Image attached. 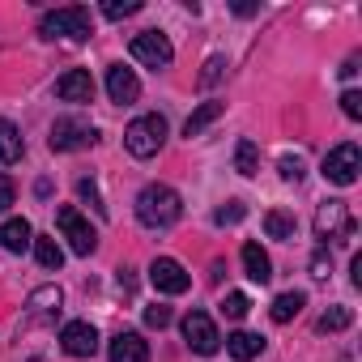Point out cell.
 <instances>
[{"mask_svg": "<svg viewBox=\"0 0 362 362\" xmlns=\"http://www.w3.org/2000/svg\"><path fill=\"white\" fill-rule=\"evenodd\" d=\"M162 141H166V119L162 115H136L124 132V145H128L132 158H153L162 149Z\"/></svg>", "mask_w": 362, "mask_h": 362, "instance_id": "3957f363", "label": "cell"}, {"mask_svg": "<svg viewBox=\"0 0 362 362\" xmlns=\"http://www.w3.org/2000/svg\"><path fill=\"white\" fill-rule=\"evenodd\" d=\"M184 341L197 349V354H218L222 349V337H218V328H214V320L205 315V311H188L184 315Z\"/></svg>", "mask_w": 362, "mask_h": 362, "instance_id": "9c48e42d", "label": "cell"}, {"mask_svg": "<svg viewBox=\"0 0 362 362\" xmlns=\"http://www.w3.org/2000/svg\"><path fill=\"white\" fill-rule=\"evenodd\" d=\"M107 94H111V103H136L141 98V81H136V73L132 69H124V64H111L107 69Z\"/></svg>", "mask_w": 362, "mask_h": 362, "instance_id": "4fadbf2b", "label": "cell"}, {"mask_svg": "<svg viewBox=\"0 0 362 362\" xmlns=\"http://www.w3.org/2000/svg\"><path fill=\"white\" fill-rule=\"evenodd\" d=\"M222 111H226V103H218V98H209V103H201L192 115H188V124H184V136L192 141V136H201L214 119H222Z\"/></svg>", "mask_w": 362, "mask_h": 362, "instance_id": "ac0fdd59", "label": "cell"}, {"mask_svg": "<svg viewBox=\"0 0 362 362\" xmlns=\"http://www.w3.org/2000/svg\"><path fill=\"white\" fill-rule=\"evenodd\" d=\"M132 13H141V0H111V5H103L107 22H119V18H132Z\"/></svg>", "mask_w": 362, "mask_h": 362, "instance_id": "484cf974", "label": "cell"}, {"mask_svg": "<svg viewBox=\"0 0 362 362\" xmlns=\"http://www.w3.org/2000/svg\"><path fill=\"white\" fill-rule=\"evenodd\" d=\"M39 35H43V39H90V35H94L90 9H86V5L52 9V13L39 18Z\"/></svg>", "mask_w": 362, "mask_h": 362, "instance_id": "7a4b0ae2", "label": "cell"}, {"mask_svg": "<svg viewBox=\"0 0 362 362\" xmlns=\"http://www.w3.org/2000/svg\"><path fill=\"white\" fill-rule=\"evenodd\" d=\"M277 170H281V179H290V184H298V179H303V158H298V153H294V158L286 153V158L277 162Z\"/></svg>", "mask_w": 362, "mask_h": 362, "instance_id": "f1b7e54d", "label": "cell"}, {"mask_svg": "<svg viewBox=\"0 0 362 362\" xmlns=\"http://www.w3.org/2000/svg\"><path fill=\"white\" fill-rule=\"evenodd\" d=\"M179 214H184V201H179L175 188L166 184H145L141 197H136V222L149 226V230H166L179 222Z\"/></svg>", "mask_w": 362, "mask_h": 362, "instance_id": "6da1fadb", "label": "cell"}, {"mask_svg": "<svg viewBox=\"0 0 362 362\" xmlns=\"http://www.w3.org/2000/svg\"><path fill=\"white\" fill-rule=\"evenodd\" d=\"M149 281H153L158 294H188V286H192L188 269L179 264V260H170V256H158L149 264Z\"/></svg>", "mask_w": 362, "mask_h": 362, "instance_id": "ba28073f", "label": "cell"}, {"mask_svg": "<svg viewBox=\"0 0 362 362\" xmlns=\"http://www.w3.org/2000/svg\"><path fill=\"white\" fill-rule=\"evenodd\" d=\"M222 69H226V60H222V56H209V60H205V73H201V86H214V81L222 77Z\"/></svg>", "mask_w": 362, "mask_h": 362, "instance_id": "d6a6232c", "label": "cell"}, {"mask_svg": "<svg viewBox=\"0 0 362 362\" xmlns=\"http://www.w3.org/2000/svg\"><path fill=\"white\" fill-rule=\"evenodd\" d=\"M222 311H226V315H230V320H243V315H247V311H252V298H247V294H239V290H235V294H226V303H222Z\"/></svg>", "mask_w": 362, "mask_h": 362, "instance_id": "83f0119b", "label": "cell"}, {"mask_svg": "<svg viewBox=\"0 0 362 362\" xmlns=\"http://www.w3.org/2000/svg\"><path fill=\"white\" fill-rule=\"evenodd\" d=\"M22 153H26V141L18 132V124L13 119H0V166L22 162Z\"/></svg>", "mask_w": 362, "mask_h": 362, "instance_id": "e0dca14e", "label": "cell"}, {"mask_svg": "<svg viewBox=\"0 0 362 362\" xmlns=\"http://www.w3.org/2000/svg\"><path fill=\"white\" fill-rule=\"evenodd\" d=\"M60 345H64L69 358H94L98 354V328L90 320H73V324H64Z\"/></svg>", "mask_w": 362, "mask_h": 362, "instance_id": "30bf717a", "label": "cell"}, {"mask_svg": "<svg viewBox=\"0 0 362 362\" xmlns=\"http://www.w3.org/2000/svg\"><path fill=\"white\" fill-rule=\"evenodd\" d=\"M256 166H260V149H256V141H239L235 145V170L239 175H256Z\"/></svg>", "mask_w": 362, "mask_h": 362, "instance_id": "603a6c76", "label": "cell"}, {"mask_svg": "<svg viewBox=\"0 0 362 362\" xmlns=\"http://www.w3.org/2000/svg\"><path fill=\"white\" fill-rule=\"evenodd\" d=\"M60 303H64V294H60V286H43V290H35L30 294V315H52V311H60Z\"/></svg>", "mask_w": 362, "mask_h": 362, "instance_id": "7402d4cb", "label": "cell"}, {"mask_svg": "<svg viewBox=\"0 0 362 362\" xmlns=\"http://www.w3.org/2000/svg\"><path fill=\"white\" fill-rule=\"evenodd\" d=\"M35 260H39L43 269H60V264H64V252H60V243H56V239L39 235V239H35Z\"/></svg>", "mask_w": 362, "mask_h": 362, "instance_id": "cb8c5ba5", "label": "cell"}, {"mask_svg": "<svg viewBox=\"0 0 362 362\" xmlns=\"http://www.w3.org/2000/svg\"><path fill=\"white\" fill-rule=\"evenodd\" d=\"M35 243V230L26 218H9V222H0V247L5 252H26Z\"/></svg>", "mask_w": 362, "mask_h": 362, "instance_id": "9a60e30c", "label": "cell"}, {"mask_svg": "<svg viewBox=\"0 0 362 362\" xmlns=\"http://www.w3.org/2000/svg\"><path fill=\"white\" fill-rule=\"evenodd\" d=\"M56 226L64 230V239H69V247H73L77 256H94V247H98V230L81 218V209L60 205V209H56Z\"/></svg>", "mask_w": 362, "mask_h": 362, "instance_id": "277c9868", "label": "cell"}, {"mask_svg": "<svg viewBox=\"0 0 362 362\" xmlns=\"http://www.w3.org/2000/svg\"><path fill=\"white\" fill-rule=\"evenodd\" d=\"M13 201H18V188H13V179H9V175H0V214H5Z\"/></svg>", "mask_w": 362, "mask_h": 362, "instance_id": "836d02e7", "label": "cell"}, {"mask_svg": "<svg viewBox=\"0 0 362 362\" xmlns=\"http://www.w3.org/2000/svg\"><path fill=\"white\" fill-rule=\"evenodd\" d=\"M243 214H247L243 201H226V205L214 214V222H218V226H235V222H243Z\"/></svg>", "mask_w": 362, "mask_h": 362, "instance_id": "4316f807", "label": "cell"}, {"mask_svg": "<svg viewBox=\"0 0 362 362\" xmlns=\"http://www.w3.org/2000/svg\"><path fill=\"white\" fill-rule=\"evenodd\" d=\"M243 269H247V277L260 281V286L273 277V260H269V252H264L260 243H243Z\"/></svg>", "mask_w": 362, "mask_h": 362, "instance_id": "d6986e66", "label": "cell"}, {"mask_svg": "<svg viewBox=\"0 0 362 362\" xmlns=\"http://www.w3.org/2000/svg\"><path fill=\"white\" fill-rule=\"evenodd\" d=\"M26 362H43V358H26Z\"/></svg>", "mask_w": 362, "mask_h": 362, "instance_id": "d590c367", "label": "cell"}, {"mask_svg": "<svg viewBox=\"0 0 362 362\" xmlns=\"http://www.w3.org/2000/svg\"><path fill=\"white\" fill-rule=\"evenodd\" d=\"M358 170H362V153H358V145H354V141H345V145L328 149V158H324V179H328V184L349 188L354 179H358Z\"/></svg>", "mask_w": 362, "mask_h": 362, "instance_id": "8992f818", "label": "cell"}, {"mask_svg": "<svg viewBox=\"0 0 362 362\" xmlns=\"http://www.w3.org/2000/svg\"><path fill=\"white\" fill-rule=\"evenodd\" d=\"M128 52H132V60H136V64H145V69H166V64L175 60V47H170V43H166V35H158V30L136 35V39L128 43Z\"/></svg>", "mask_w": 362, "mask_h": 362, "instance_id": "52a82bcc", "label": "cell"}, {"mask_svg": "<svg viewBox=\"0 0 362 362\" xmlns=\"http://www.w3.org/2000/svg\"><path fill=\"white\" fill-rule=\"evenodd\" d=\"M56 98L60 103H90L94 98V77L86 69H69L60 81H56Z\"/></svg>", "mask_w": 362, "mask_h": 362, "instance_id": "5bb4252c", "label": "cell"}, {"mask_svg": "<svg viewBox=\"0 0 362 362\" xmlns=\"http://www.w3.org/2000/svg\"><path fill=\"white\" fill-rule=\"evenodd\" d=\"M315 235H320V239H349V235H354V222H349L345 201L320 205V214H315Z\"/></svg>", "mask_w": 362, "mask_h": 362, "instance_id": "8fae6325", "label": "cell"}, {"mask_svg": "<svg viewBox=\"0 0 362 362\" xmlns=\"http://www.w3.org/2000/svg\"><path fill=\"white\" fill-rule=\"evenodd\" d=\"M52 149L56 153H73V149H86V145H94V124L90 119H81V115H60L56 124H52Z\"/></svg>", "mask_w": 362, "mask_h": 362, "instance_id": "5b68a950", "label": "cell"}, {"mask_svg": "<svg viewBox=\"0 0 362 362\" xmlns=\"http://www.w3.org/2000/svg\"><path fill=\"white\" fill-rule=\"evenodd\" d=\"M311 277H328V252H324V247L311 256Z\"/></svg>", "mask_w": 362, "mask_h": 362, "instance_id": "e575fe53", "label": "cell"}, {"mask_svg": "<svg viewBox=\"0 0 362 362\" xmlns=\"http://www.w3.org/2000/svg\"><path fill=\"white\" fill-rule=\"evenodd\" d=\"M77 197H81V201H90L98 214H107V205H103V197H98V188H94V179H81V184H77Z\"/></svg>", "mask_w": 362, "mask_h": 362, "instance_id": "f546056e", "label": "cell"}, {"mask_svg": "<svg viewBox=\"0 0 362 362\" xmlns=\"http://www.w3.org/2000/svg\"><path fill=\"white\" fill-rule=\"evenodd\" d=\"M107 358H111V362H149V341H145L141 332L124 328V332H115V337H111Z\"/></svg>", "mask_w": 362, "mask_h": 362, "instance_id": "7c38bea8", "label": "cell"}, {"mask_svg": "<svg viewBox=\"0 0 362 362\" xmlns=\"http://www.w3.org/2000/svg\"><path fill=\"white\" fill-rule=\"evenodd\" d=\"M341 111H345L349 119H362V94H358V90H345V94H341Z\"/></svg>", "mask_w": 362, "mask_h": 362, "instance_id": "4dcf8cb0", "label": "cell"}, {"mask_svg": "<svg viewBox=\"0 0 362 362\" xmlns=\"http://www.w3.org/2000/svg\"><path fill=\"white\" fill-rule=\"evenodd\" d=\"M264 230H269V239H294L298 222H294V214H286V209H269V214H264Z\"/></svg>", "mask_w": 362, "mask_h": 362, "instance_id": "44dd1931", "label": "cell"}, {"mask_svg": "<svg viewBox=\"0 0 362 362\" xmlns=\"http://www.w3.org/2000/svg\"><path fill=\"white\" fill-rule=\"evenodd\" d=\"M260 349H264V337H256V332H247V328H239V332L226 337V354H230L235 362H252V358H260Z\"/></svg>", "mask_w": 362, "mask_h": 362, "instance_id": "2e32d148", "label": "cell"}, {"mask_svg": "<svg viewBox=\"0 0 362 362\" xmlns=\"http://www.w3.org/2000/svg\"><path fill=\"white\" fill-rule=\"evenodd\" d=\"M145 324H149V328H166V324H170V307H162V303L145 307Z\"/></svg>", "mask_w": 362, "mask_h": 362, "instance_id": "1f68e13d", "label": "cell"}, {"mask_svg": "<svg viewBox=\"0 0 362 362\" xmlns=\"http://www.w3.org/2000/svg\"><path fill=\"white\" fill-rule=\"evenodd\" d=\"M354 324V311L349 307H328L324 315H320V332H341V328H349Z\"/></svg>", "mask_w": 362, "mask_h": 362, "instance_id": "d4e9b609", "label": "cell"}, {"mask_svg": "<svg viewBox=\"0 0 362 362\" xmlns=\"http://www.w3.org/2000/svg\"><path fill=\"white\" fill-rule=\"evenodd\" d=\"M303 307H307V294H303V290H286V294H277V298H273L269 315H273V324H290Z\"/></svg>", "mask_w": 362, "mask_h": 362, "instance_id": "ffe728a7", "label": "cell"}]
</instances>
